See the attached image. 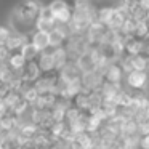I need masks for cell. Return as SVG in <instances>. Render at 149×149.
<instances>
[{
  "label": "cell",
  "mask_w": 149,
  "mask_h": 149,
  "mask_svg": "<svg viewBox=\"0 0 149 149\" xmlns=\"http://www.w3.org/2000/svg\"><path fill=\"white\" fill-rule=\"evenodd\" d=\"M37 149H50V148H37Z\"/></svg>",
  "instance_id": "31"
},
{
  "label": "cell",
  "mask_w": 149,
  "mask_h": 149,
  "mask_svg": "<svg viewBox=\"0 0 149 149\" xmlns=\"http://www.w3.org/2000/svg\"><path fill=\"white\" fill-rule=\"evenodd\" d=\"M0 64H2V63H0Z\"/></svg>",
  "instance_id": "32"
},
{
  "label": "cell",
  "mask_w": 149,
  "mask_h": 149,
  "mask_svg": "<svg viewBox=\"0 0 149 149\" xmlns=\"http://www.w3.org/2000/svg\"><path fill=\"white\" fill-rule=\"evenodd\" d=\"M103 84V75L100 74L98 71H91V72H84L80 77V85H82V90H87V91H93L98 90Z\"/></svg>",
  "instance_id": "4"
},
{
  "label": "cell",
  "mask_w": 149,
  "mask_h": 149,
  "mask_svg": "<svg viewBox=\"0 0 149 149\" xmlns=\"http://www.w3.org/2000/svg\"><path fill=\"white\" fill-rule=\"evenodd\" d=\"M11 34L10 27H5V26H0V43H3L5 40L8 39V36Z\"/></svg>",
  "instance_id": "24"
},
{
  "label": "cell",
  "mask_w": 149,
  "mask_h": 149,
  "mask_svg": "<svg viewBox=\"0 0 149 149\" xmlns=\"http://www.w3.org/2000/svg\"><path fill=\"white\" fill-rule=\"evenodd\" d=\"M3 135V130H2V127H0V136Z\"/></svg>",
  "instance_id": "30"
},
{
  "label": "cell",
  "mask_w": 149,
  "mask_h": 149,
  "mask_svg": "<svg viewBox=\"0 0 149 149\" xmlns=\"http://www.w3.org/2000/svg\"><path fill=\"white\" fill-rule=\"evenodd\" d=\"M7 63H8V66H10L11 69L19 71V69L24 66V63H26V58L21 55V52H11L10 56H8V59H7Z\"/></svg>",
  "instance_id": "17"
},
{
  "label": "cell",
  "mask_w": 149,
  "mask_h": 149,
  "mask_svg": "<svg viewBox=\"0 0 149 149\" xmlns=\"http://www.w3.org/2000/svg\"><path fill=\"white\" fill-rule=\"evenodd\" d=\"M39 11H40V5L37 3L36 0H26V2H23V3L18 7L15 16H18V19H19L21 23L27 24L29 21H36Z\"/></svg>",
  "instance_id": "2"
},
{
  "label": "cell",
  "mask_w": 149,
  "mask_h": 149,
  "mask_svg": "<svg viewBox=\"0 0 149 149\" xmlns=\"http://www.w3.org/2000/svg\"><path fill=\"white\" fill-rule=\"evenodd\" d=\"M18 149H36V148H34V146H32V144H31V143H29V144H23V146H18Z\"/></svg>",
  "instance_id": "29"
},
{
  "label": "cell",
  "mask_w": 149,
  "mask_h": 149,
  "mask_svg": "<svg viewBox=\"0 0 149 149\" xmlns=\"http://www.w3.org/2000/svg\"><path fill=\"white\" fill-rule=\"evenodd\" d=\"M138 5V0H123V7H125L127 11H130L132 8H135Z\"/></svg>",
  "instance_id": "26"
},
{
  "label": "cell",
  "mask_w": 149,
  "mask_h": 149,
  "mask_svg": "<svg viewBox=\"0 0 149 149\" xmlns=\"http://www.w3.org/2000/svg\"><path fill=\"white\" fill-rule=\"evenodd\" d=\"M7 106H5V104H3V101H2V100H0V116H3V114L5 112H7Z\"/></svg>",
  "instance_id": "28"
},
{
  "label": "cell",
  "mask_w": 149,
  "mask_h": 149,
  "mask_svg": "<svg viewBox=\"0 0 149 149\" xmlns=\"http://www.w3.org/2000/svg\"><path fill=\"white\" fill-rule=\"evenodd\" d=\"M56 79H58V71L56 69H52V71H47V72H40L39 77L32 82L34 88L37 90V93L42 95V93H55V84H56Z\"/></svg>",
  "instance_id": "1"
},
{
  "label": "cell",
  "mask_w": 149,
  "mask_h": 149,
  "mask_svg": "<svg viewBox=\"0 0 149 149\" xmlns=\"http://www.w3.org/2000/svg\"><path fill=\"white\" fill-rule=\"evenodd\" d=\"M8 56H10L8 48L3 45V43H0V63H5L8 59Z\"/></svg>",
  "instance_id": "25"
},
{
  "label": "cell",
  "mask_w": 149,
  "mask_h": 149,
  "mask_svg": "<svg viewBox=\"0 0 149 149\" xmlns=\"http://www.w3.org/2000/svg\"><path fill=\"white\" fill-rule=\"evenodd\" d=\"M120 90H122L120 84H111V82H104V80L101 84V87L98 88V91H100V95L103 98H114Z\"/></svg>",
  "instance_id": "16"
},
{
  "label": "cell",
  "mask_w": 149,
  "mask_h": 149,
  "mask_svg": "<svg viewBox=\"0 0 149 149\" xmlns=\"http://www.w3.org/2000/svg\"><path fill=\"white\" fill-rule=\"evenodd\" d=\"M29 42L32 43L39 52H42V50H45L47 47H48V32L37 29L36 32L29 37Z\"/></svg>",
  "instance_id": "12"
},
{
  "label": "cell",
  "mask_w": 149,
  "mask_h": 149,
  "mask_svg": "<svg viewBox=\"0 0 149 149\" xmlns=\"http://www.w3.org/2000/svg\"><path fill=\"white\" fill-rule=\"evenodd\" d=\"M52 59H53V68L58 71L68 63V53H66L64 47H56L52 50Z\"/></svg>",
  "instance_id": "14"
},
{
  "label": "cell",
  "mask_w": 149,
  "mask_h": 149,
  "mask_svg": "<svg viewBox=\"0 0 149 149\" xmlns=\"http://www.w3.org/2000/svg\"><path fill=\"white\" fill-rule=\"evenodd\" d=\"M26 42H29V36L26 34H21V32H11L8 36V39L3 42V45L8 48V52H19L21 47L24 45Z\"/></svg>",
  "instance_id": "7"
},
{
  "label": "cell",
  "mask_w": 149,
  "mask_h": 149,
  "mask_svg": "<svg viewBox=\"0 0 149 149\" xmlns=\"http://www.w3.org/2000/svg\"><path fill=\"white\" fill-rule=\"evenodd\" d=\"M143 48V40L136 39L133 36H127L123 40V47H122V53L125 55H139Z\"/></svg>",
  "instance_id": "11"
},
{
  "label": "cell",
  "mask_w": 149,
  "mask_h": 149,
  "mask_svg": "<svg viewBox=\"0 0 149 149\" xmlns=\"http://www.w3.org/2000/svg\"><path fill=\"white\" fill-rule=\"evenodd\" d=\"M36 29L39 31H45V32H48V31H52L53 27L56 26V21H55V16H53L52 10H50L48 7L42 8L40 7V11L39 15H37L36 18Z\"/></svg>",
  "instance_id": "3"
},
{
  "label": "cell",
  "mask_w": 149,
  "mask_h": 149,
  "mask_svg": "<svg viewBox=\"0 0 149 149\" xmlns=\"http://www.w3.org/2000/svg\"><path fill=\"white\" fill-rule=\"evenodd\" d=\"M77 66H79V69L82 71V74L84 72H91V71H95L96 69V64H95V61H93V58L90 56V53H82L80 56L77 58Z\"/></svg>",
  "instance_id": "15"
},
{
  "label": "cell",
  "mask_w": 149,
  "mask_h": 149,
  "mask_svg": "<svg viewBox=\"0 0 149 149\" xmlns=\"http://www.w3.org/2000/svg\"><path fill=\"white\" fill-rule=\"evenodd\" d=\"M16 135H18V130L3 132V135L0 136V149H18Z\"/></svg>",
  "instance_id": "13"
},
{
  "label": "cell",
  "mask_w": 149,
  "mask_h": 149,
  "mask_svg": "<svg viewBox=\"0 0 149 149\" xmlns=\"http://www.w3.org/2000/svg\"><path fill=\"white\" fill-rule=\"evenodd\" d=\"M127 84L128 87H132L133 90H143L146 85V72L144 71H130L125 74Z\"/></svg>",
  "instance_id": "9"
},
{
  "label": "cell",
  "mask_w": 149,
  "mask_h": 149,
  "mask_svg": "<svg viewBox=\"0 0 149 149\" xmlns=\"http://www.w3.org/2000/svg\"><path fill=\"white\" fill-rule=\"evenodd\" d=\"M39 74H40V69H39V66H37V63L34 61V59L26 61L24 66L19 69V75L24 82H34L39 77Z\"/></svg>",
  "instance_id": "10"
},
{
  "label": "cell",
  "mask_w": 149,
  "mask_h": 149,
  "mask_svg": "<svg viewBox=\"0 0 149 149\" xmlns=\"http://www.w3.org/2000/svg\"><path fill=\"white\" fill-rule=\"evenodd\" d=\"M138 5H139L141 8H144L146 11L149 10V0H138Z\"/></svg>",
  "instance_id": "27"
},
{
  "label": "cell",
  "mask_w": 149,
  "mask_h": 149,
  "mask_svg": "<svg viewBox=\"0 0 149 149\" xmlns=\"http://www.w3.org/2000/svg\"><path fill=\"white\" fill-rule=\"evenodd\" d=\"M138 146H139L141 149H149V133H144V135H139Z\"/></svg>",
  "instance_id": "23"
},
{
  "label": "cell",
  "mask_w": 149,
  "mask_h": 149,
  "mask_svg": "<svg viewBox=\"0 0 149 149\" xmlns=\"http://www.w3.org/2000/svg\"><path fill=\"white\" fill-rule=\"evenodd\" d=\"M148 32H149V23H148L146 19H143V21H138V23H136L135 31H133L132 36L136 37V39H141V40H143Z\"/></svg>",
  "instance_id": "19"
},
{
  "label": "cell",
  "mask_w": 149,
  "mask_h": 149,
  "mask_svg": "<svg viewBox=\"0 0 149 149\" xmlns=\"http://www.w3.org/2000/svg\"><path fill=\"white\" fill-rule=\"evenodd\" d=\"M29 107H31V104L27 103V101L24 100L23 96H21L19 100H18L16 103L13 104V107H11L10 111H13L15 114H18V116H24V114H26L27 111H29Z\"/></svg>",
  "instance_id": "22"
},
{
  "label": "cell",
  "mask_w": 149,
  "mask_h": 149,
  "mask_svg": "<svg viewBox=\"0 0 149 149\" xmlns=\"http://www.w3.org/2000/svg\"><path fill=\"white\" fill-rule=\"evenodd\" d=\"M52 47H47L45 50H42V52L37 53L36 59L34 61L37 63V66H39L40 72H47V71H52L53 68V59H52Z\"/></svg>",
  "instance_id": "8"
},
{
  "label": "cell",
  "mask_w": 149,
  "mask_h": 149,
  "mask_svg": "<svg viewBox=\"0 0 149 149\" xmlns=\"http://www.w3.org/2000/svg\"><path fill=\"white\" fill-rule=\"evenodd\" d=\"M130 61H132L133 71H146L148 68V61L141 55H130Z\"/></svg>",
  "instance_id": "20"
},
{
  "label": "cell",
  "mask_w": 149,
  "mask_h": 149,
  "mask_svg": "<svg viewBox=\"0 0 149 149\" xmlns=\"http://www.w3.org/2000/svg\"><path fill=\"white\" fill-rule=\"evenodd\" d=\"M68 27L63 26V24H58L53 27L52 31H48V47L52 48H56V47H63L66 37H68Z\"/></svg>",
  "instance_id": "5"
},
{
  "label": "cell",
  "mask_w": 149,
  "mask_h": 149,
  "mask_svg": "<svg viewBox=\"0 0 149 149\" xmlns=\"http://www.w3.org/2000/svg\"><path fill=\"white\" fill-rule=\"evenodd\" d=\"M122 75H123V72H122V69H120L119 61H112V63H109V64L106 66V69H104L103 80L104 82H111V84H120Z\"/></svg>",
  "instance_id": "6"
},
{
  "label": "cell",
  "mask_w": 149,
  "mask_h": 149,
  "mask_svg": "<svg viewBox=\"0 0 149 149\" xmlns=\"http://www.w3.org/2000/svg\"><path fill=\"white\" fill-rule=\"evenodd\" d=\"M19 52H21V55H23L24 58H26V61H31V59H36L37 53H39V50H37L31 42H26L23 47H21Z\"/></svg>",
  "instance_id": "21"
},
{
  "label": "cell",
  "mask_w": 149,
  "mask_h": 149,
  "mask_svg": "<svg viewBox=\"0 0 149 149\" xmlns=\"http://www.w3.org/2000/svg\"><path fill=\"white\" fill-rule=\"evenodd\" d=\"M53 16H55V21H56L58 24H63V26H66V24H68L69 21L72 19V8L66 5L63 10H59L58 13H55Z\"/></svg>",
  "instance_id": "18"
}]
</instances>
